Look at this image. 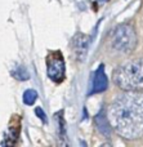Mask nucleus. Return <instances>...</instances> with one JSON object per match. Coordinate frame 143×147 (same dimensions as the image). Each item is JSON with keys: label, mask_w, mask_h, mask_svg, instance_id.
<instances>
[{"label": "nucleus", "mask_w": 143, "mask_h": 147, "mask_svg": "<svg viewBox=\"0 0 143 147\" xmlns=\"http://www.w3.org/2000/svg\"><path fill=\"white\" fill-rule=\"evenodd\" d=\"M107 84H108V80H107V75H106V72H105V67L101 66L99 69L97 70L95 75H94L93 89H92V92H90V94L103 92L106 88H107Z\"/></svg>", "instance_id": "obj_6"}, {"label": "nucleus", "mask_w": 143, "mask_h": 147, "mask_svg": "<svg viewBox=\"0 0 143 147\" xmlns=\"http://www.w3.org/2000/svg\"><path fill=\"white\" fill-rule=\"evenodd\" d=\"M36 112H39V115H40V119L44 120V114H43V111H41L40 109H36Z\"/></svg>", "instance_id": "obj_8"}, {"label": "nucleus", "mask_w": 143, "mask_h": 147, "mask_svg": "<svg viewBox=\"0 0 143 147\" xmlns=\"http://www.w3.org/2000/svg\"><path fill=\"white\" fill-rule=\"evenodd\" d=\"M36 99H38V93H36L35 90H32V89L26 90L25 94H23V102H25L26 105H28V106H32Z\"/></svg>", "instance_id": "obj_7"}, {"label": "nucleus", "mask_w": 143, "mask_h": 147, "mask_svg": "<svg viewBox=\"0 0 143 147\" xmlns=\"http://www.w3.org/2000/svg\"><path fill=\"white\" fill-rule=\"evenodd\" d=\"M46 72L50 80L61 83L64 79V59L59 51L52 52L46 57Z\"/></svg>", "instance_id": "obj_4"}, {"label": "nucleus", "mask_w": 143, "mask_h": 147, "mask_svg": "<svg viewBox=\"0 0 143 147\" xmlns=\"http://www.w3.org/2000/svg\"><path fill=\"white\" fill-rule=\"evenodd\" d=\"M138 38L134 27L129 23H123L112 31L111 35V45L113 49L121 53L129 54L136 49Z\"/></svg>", "instance_id": "obj_3"}, {"label": "nucleus", "mask_w": 143, "mask_h": 147, "mask_svg": "<svg viewBox=\"0 0 143 147\" xmlns=\"http://www.w3.org/2000/svg\"><path fill=\"white\" fill-rule=\"evenodd\" d=\"M88 48H89V36L84 34H76L71 40V49L74 56L79 61H83L87 56Z\"/></svg>", "instance_id": "obj_5"}, {"label": "nucleus", "mask_w": 143, "mask_h": 147, "mask_svg": "<svg viewBox=\"0 0 143 147\" xmlns=\"http://www.w3.org/2000/svg\"><path fill=\"white\" fill-rule=\"evenodd\" d=\"M112 80L123 90H143V58H133L113 71Z\"/></svg>", "instance_id": "obj_2"}, {"label": "nucleus", "mask_w": 143, "mask_h": 147, "mask_svg": "<svg viewBox=\"0 0 143 147\" xmlns=\"http://www.w3.org/2000/svg\"><path fill=\"white\" fill-rule=\"evenodd\" d=\"M107 120L113 130L126 140L143 137V93L142 90H124L107 111Z\"/></svg>", "instance_id": "obj_1"}]
</instances>
